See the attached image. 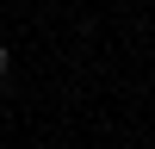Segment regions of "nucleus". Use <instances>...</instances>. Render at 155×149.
Returning <instances> with one entry per match:
<instances>
[{
  "instance_id": "1",
  "label": "nucleus",
  "mask_w": 155,
  "mask_h": 149,
  "mask_svg": "<svg viewBox=\"0 0 155 149\" xmlns=\"http://www.w3.org/2000/svg\"><path fill=\"white\" fill-rule=\"evenodd\" d=\"M6 74H12V50L0 44V81H6Z\"/></svg>"
}]
</instances>
